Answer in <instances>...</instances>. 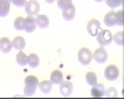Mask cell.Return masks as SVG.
<instances>
[{"label":"cell","mask_w":124,"mask_h":99,"mask_svg":"<svg viewBox=\"0 0 124 99\" xmlns=\"http://www.w3.org/2000/svg\"><path fill=\"white\" fill-rule=\"evenodd\" d=\"M39 87V79L35 76H29L25 79V88H24V94L30 97V95H34L36 89Z\"/></svg>","instance_id":"obj_1"},{"label":"cell","mask_w":124,"mask_h":99,"mask_svg":"<svg viewBox=\"0 0 124 99\" xmlns=\"http://www.w3.org/2000/svg\"><path fill=\"white\" fill-rule=\"evenodd\" d=\"M97 41L101 46H108L112 42V34L109 30H99L97 34Z\"/></svg>","instance_id":"obj_2"},{"label":"cell","mask_w":124,"mask_h":99,"mask_svg":"<svg viewBox=\"0 0 124 99\" xmlns=\"http://www.w3.org/2000/svg\"><path fill=\"white\" fill-rule=\"evenodd\" d=\"M40 10V4L37 0H29L25 4V11L27 14V16H35L39 14Z\"/></svg>","instance_id":"obj_3"},{"label":"cell","mask_w":124,"mask_h":99,"mask_svg":"<svg viewBox=\"0 0 124 99\" xmlns=\"http://www.w3.org/2000/svg\"><path fill=\"white\" fill-rule=\"evenodd\" d=\"M78 59H79V62L83 66L89 64L91 61H92V52H91V50L87 48V47H82L79 50V52H78Z\"/></svg>","instance_id":"obj_4"},{"label":"cell","mask_w":124,"mask_h":99,"mask_svg":"<svg viewBox=\"0 0 124 99\" xmlns=\"http://www.w3.org/2000/svg\"><path fill=\"white\" fill-rule=\"evenodd\" d=\"M104 77L108 79V81H116L119 77V69L117 68V66L110 64L104 69Z\"/></svg>","instance_id":"obj_5"},{"label":"cell","mask_w":124,"mask_h":99,"mask_svg":"<svg viewBox=\"0 0 124 99\" xmlns=\"http://www.w3.org/2000/svg\"><path fill=\"white\" fill-rule=\"evenodd\" d=\"M92 57H93V59H94L96 62L104 63L107 59H108V53H107V51L103 47H99L98 50H96V51H94V53L92 55Z\"/></svg>","instance_id":"obj_6"},{"label":"cell","mask_w":124,"mask_h":99,"mask_svg":"<svg viewBox=\"0 0 124 99\" xmlns=\"http://www.w3.org/2000/svg\"><path fill=\"white\" fill-rule=\"evenodd\" d=\"M99 30H101V24H99L98 20H96V19L89 20L88 24H87V31H88V34L91 36H97Z\"/></svg>","instance_id":"obj_7"},{"label":"cell","mask_w":124,"mask_h":99,"mask_svg":"<svg viewBox=\"0 0 124 99\" xmlns=\"http://www.w3.org/2000/svg\"><path fill=\"white\" fill-rule=\"evenodd\" d=\"M36 28V21L32 16H27L26 19H24V30L26 32H32Z\"/></svg>","instance_id":"obj_8"},{"label":"cell","mask_w":124,"mask_h":99,"mask_svg":"<svg viewBox=\"0 0 124 99\" xmlns=\"http://www.w3.org/2000/svg\"><path fill=\"white\" fill-rule=\"evenodd\" d=\"M60 91H61V94L62 95L67 97V95H70L72 93V91H73V84H72L71 82H68V81L67 82L62 81L60 83Z\"/></svg>","instance_id":"obj_9"},{"label":"cell","mask_w":124,"mask_h":99,"mask_svg":"<svg viewBox=\"0 0 124 99\" xmlns=\"http://www.w3.org/2000/svg\"><path fill=\"white\" fill-rule=\"evenodd\" d=\"M76 15V7L73 5H70L68 7L63 9L62 10V16H63L65 20H67V21H71V20H73Z\"/></svg>","instance_id":"obj_10"},{"label":"cell","mask_w":124,"mask_h":99,"mask_svg":"<svg viewBox=\"0 0 124 99\" xmlns=\"http://www.w3.org/2000/svg\"><path fill=\"white\" fill-rule=\"evenodd\" d=\"M106 94V89L103 84H94L93 88L91 89V95L92 97H104Z\"/></svg>","instance_id":"obj_11"},{"label":"cell","mask_w":124,"mask_h":99,"mask_svg":"<svg viewBox=\"0 0 124 99\" xmlns=\"http://www.w3.org/2000/svg\"><path fill=\"white\" fill-rule=\"evenodd\" d=\"M11 47H13V43L10 42V40L8 37L0 38V51H1V52L9 53L10 51H11Z\"/></svg>","instance_id":"obj_12"},{"label":"cell","mask_w":124,"mask_h":99,"mask_svg":"<svg viewBox=\"0 0 124 99\" xmlns=\"http://www.w3.org/2000/svg\"><path fill=\"white\" fill-rule=\"evenodd\" d=\"M35 21H36V26H39L40 28H47L50 25V19L46 15H37Z\"/></svg>","instance_id":"obj_13"},{"label":"cell","mask_w":124,"mask_h":99,"mask_svg":"<svg viewBox=\"0 0 124 99\" xmlns=\"http://www.w3.org/2000/svg\"><path fill=\"white\" fill-rule=\"evenodd\" d=\"M10 11V0H0V17H5Z\"/></svg>","instance_id":"obj_14"},{"label":"cell","mask_w":124,"mask_h":99,"mask_svg":"<svg viewBox=\"0 0 124 99\" xmlns=\"http://www.w3.org/2000/svg\"><path fill=\"white\" fill-rule=\"evenodd\" d=\"M62 81H63V74H62L61 71L56 69V71H54L52 73H51V79H50V82L52 83V84H60Z\"/></svg>","instance_id":"obj_15"},{"label":"cell","mask_w":124,"mask_h":99,"mask_svg":"<svg viewBox=\"0 0 124 99\" xmlns=\"http://www.w3.org/2000/svg\"><path fill=\"white\" fill-rule=\"evenodd\" d=\"M116 17H117V13H114V11H109L106 16H104V24L107 25V26H113V25H116L117 24V20H116Z\"/></svg>","instance_id":"obj_16"},{"label":"cell","mask_w":124,"mask_h":99,"mask_svg":"<svg viewBox=\"0 0 124 99\" xmlns=\"http://www.w3.org/2000/svg\"><path fill=\"white\" fill-rule=\"evenodd\" d=\"M27 64H29L31 68H37L39 64H40L39 56L35 55V53H30V55L27 56Z\"/></svg>","instance_id":"obj_17"},{"label":"cell","mask_w":124,"mask_h":99,"mask_svg":"<svg viewBox=\"0 0 124 99\" xmlns=\"http://www.w3.org/2000/svg\"><path fill=\"white\" fill-rule=\"evenodd\" d=\"M13 47H15L16 50H24V47H25V45H26V42H25V38L24 37H21V36H17V37H15L14 40H13Z\"/></svg>","instance_id":"obj_18"},{"label":"cell","mask_w":124,"mask_h":99,"mask_svg":"<svg viewBox=\"0 0 124 99\" xmlns=\"http://www.w3.org/2000/svg\"><path fill=\"white\" fill-rule=\"evenodd\" d=\"M39 87H40V91L42 93H50L51 89H52V83L50 81H42L39 83Z\"/></svg>","instance_id":"obj_19"},{"label":"cell","mask_w":124,"mask_h":99,"mask_svg":"<svg viewBox=\"0 0 124 99\" xmlns=\"http://www.w3.org/2000/svg\"><path fill=\"white\" fill-rule=\"evenodd\" d=\"M16 62H17V64H20V66H26V64H27V56H26L23 51H20V52L16 55Z\"/></svg>","instance_id":"obj_20"},{"label":"cell","mask_w":124,"mask_h":99,"mask_svg":"<svg viewBox=\"0 0 124 99\" xmlns=\"http://www.w3.org/2000/svg\"><path fill=\"white\" fill-rule=\"evenodd\" d=\"M86 81H87V83L89 85L93 87L94 84H97V74L94 72H88L86 74Z\"/></svg>","instance_id":"obj_21"},{"label":"cell","mask_w":124,"mask_h":99,"mask_svg":"<svg viewBox=\"0 0 124 99\" xmlns=\"http://www.w3.org/2000/svg\"><path fill=\"white\" fill-rule=\"evenodd\" d=\"M14 27L16 30H19V31L20 30H24V17H21V16L16 17L14 21Z\"/></svg>","instance_id":"obj_22"},{"label":"cell","mask_w":124,"mask_h":99,"mask_svg":"<svg viewBox=\"0 0 124 99\" xmlns=\"http://www.w3.org/2000/svg\"><path fill=\"white\" fill-rule=\"evenodd\" d=\"M106 3L110 9H116L123 4V0H106Z\"/></svg>","instance_id":"obj_23"},{"label":"cell","mask_w":124,"mask_h":99,"mask_svg":"<svg viewBox=\"0 0 124 99\" xmlns=\"http://www.w3.org/2000/svg\"><path fill=\"white\" fill-rule=\"evenodd\" d=\"M70 5H72V0H57V6L61 10L68 7Z\"/></svg>","instance_id":"obj_24"},{"label":"cell","mask_w":124,"mask_h":99,"mask_svg":"<svg viewBox=\"0 0 124 99\" xmlns=\"http://www.w3.org/2000/svg\"><path fill=\"white\" fill-rule=\"evenodd\" d=\"M112 40H114L117 45L123 46V31H119V32H117L114 36H112Z\"/></svg>","instance_id":"obj_25"},{"label":"cell","mask_w":124,"mask_h":99,"mask_svg":"<svg viewBox=\"0 0 124 99\" xmlns=\"http://www.w3.org/2000/svg\"><path fill=\"white\" fill-rule=\"evenodd\" d=\"M116 20H117V24L116 25H119V26H123V11H119L117 13V17H116Z\"/></svg>","instance_id":"obj_26"},{"label":"cell","mask_w":124,"mask_h":99,"mask_svg":"<svg viewBox=\"0 0 124 99\" xmlns=\"http://www.w3.org/2000/svg\"><path fill=\"white\" fill-rule=\"evenodd\" d=\"M15 6H17V7H21V6H25V4H26V0H10Z\"/></svg>","instance_id":"obj_27"},{"label":"cell","mask_w":124,"mask_h":99,"mask_svg":"<svg viewBox=\"0 0 124 99\" xmlns=\"http://www.w3.org/2000/svg\"><path fill=\"white\" fill-rule=\"evenodd\" d=\"M46 1H47L48 4H51V3H54V1H56V0H46Z\"/></svg>","instance_id":"obj_28"},{"label":"cell","mask_w":124,"mask_h":99,"mask_svg":"<svg viewBox=\"0 0 124 99\" xmlns=\"http://www.w3.org/2000/svg\"><path fill=\"white\" fill-rule=\"evenodd\" d=\"M94 1H97V3H101V1H103V0H94Z\"/></svg>","instance_id":"obj_29"}]
</instances>
